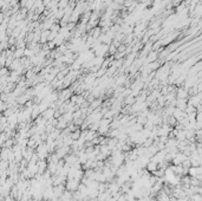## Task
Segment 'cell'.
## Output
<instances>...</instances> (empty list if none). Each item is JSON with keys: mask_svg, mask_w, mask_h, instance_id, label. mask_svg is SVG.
I'll return each instance as SVG.
<instances>
[{"mask_svg": "<svg viewBox=\"0 0 202 201\" xmlns=\"http://www.w3.org/2000/svg\"><path fill=\"white\" fill-rule=\"evenodd\" d=\"M147 167H148L149 171H153V173H154V171H156V169H157V163L156 162H149Z\"/></svg>", "mask_w": 202, "mask_h": 201, "instance_id": "2", "label": "cell"}, {"mask_svg": "<svg viewBox=\"0 0 202 201\" xmlns=\"http://www.w3.org/2000/svg\"><path fill=\"white\" fill-rule=\"evenodd\" d=\"M79 186H80L79 180H77V179H68V182H66V189L68 190L77 192Z\"/></svg>", "mask_w": 202, "mask_h": 201, "instance_id": "1", "label": "cell"}]
</instances>
